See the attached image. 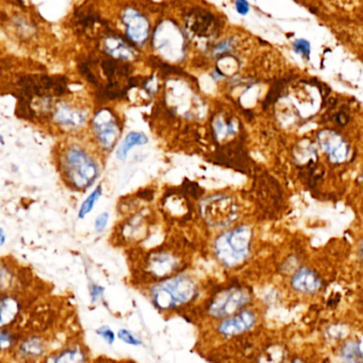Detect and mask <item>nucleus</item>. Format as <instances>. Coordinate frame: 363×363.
Listing matches in <instances>:
<instances>
[{"mask_svg": "<svg viewBox=\"0 0 363 363\" xmlns=\"http://www.w3.org/2000/svg\"><path fill=\"white\" fill-rule=\"evenodd\" d=\"M57 167L62 180L73 192H84L97 182L101 165L92 148L73 141L59 148Z\"/></svg>", "mask_w": 363, "mask_h": 363, "instance_id": "obj_1", "label": "nucleus"}, {"mask_svg": "<svg viewBox=\"0 0 363 363\" xmlns=\"http://www.w3.org/2000/svg\"><path fill=\"white\" fill-rule=\"evenodd\" d=\"M253 227L242 223L219 233L213 243V252L221 266L237 269L249 262L253 253Z\"/></svg>", "mask_w": 363, "mask_h": 363, "instance_id": "obj_2", "label": "nucleus"}, {"mask_svg": "<svg viewBox=\"0 0 363 363\" xmlns=\"http://www.w3.org/2000/svg\"><path fill=\"white\" fill-rule=\"evenodd\" d=\"M199 294L198 283L187 274L178 273L159 283L150 290L153 305L168 311L190 304Z\"/></svg>", "mask_w": 363, "mask_h": 363, "instance_id": "obj_3", "label": "nucleus"}, {"mask_svg": "<svg viewBox=\"0 0 363 363\" xmlns=\"http://www.w3.org/2000/svg\"><path fill=\"white\" fill-rule=\"evenodd\" d=\"M94 145L104 155L112 152L122 135V121L112 108H99L90 122Z\"/></svg>", "mask_w": 363, "mask_h": 363, "instance_id": "obj_4", "label": "nucleus"}, {"mask_svg": "<svg viewBox=\"0 0 363 363\" xmlns=\"http://www.w3.org/2000/svg\"><path fill=\"white\" fill-rule=\"evenodd\" d=\"M200 213L209 227L227 229L239 218L240 205L231 194H214L200 203Z\"/></svg>", "mask_w": 363, "mask_h": 363, "instance_id": "obj_5", "label": "nucleus"}, {"mask_svg": "<svg viewBox=\"0 0 363 363\" xmlns=\"http://www.w3.org/2000/svg\"><path fill=\"white\" fill-rule=\"evenodd\" d=\"M252 299V293L247 287L231 285L217 292L209 301L207 311L216 319H225L239 313Z\"/></svg>", "mask_w": 363, "mask_h": 363, "instance_id": "obj_6", "label": "nucleus"}, {"mask_svg": "<svg viewBox=\"0 0 363 363\" xmlns=\"http://www.w3.org/2000/svg\"><path fill=\"white\" fill-rule=\"evenodd\" d=\"M183 258L172 249H155L148 253L145 260V270L151 278L163 280L178 274Z\"/></svg>", "mask_w": 363, "mask_h": 363, "instance_id": "obj_7", "label": "nucleus"}, {"mask_svg": "<svg viewBox=\"0 0 363 363\" xmlns=\"http://www.w3.org/2000/svg\"><path fill=\"white\" fill-rule=\"evenodd\" d=\"M53 124L67 132L82 130L90 120V110L85 106L73 102H55L50 117Z\"/></svg>", "mask_w": 363, "mask_h": 363, "instance_id": "obj_8", "label": "nucleus"}, {"mask_svg": "<svg viewBox=\"0 0 363 363\" xmlns=\"http://www.w3.org/2000/svg\"><path fill=\"white\" fill-rule=\"evenodd\" d=\"M121 20L126 27V36L131 44L143 47L147 43L150 34V24L145 15L134 8H127Z\"/></svg>", "mask_w": 363, "mask_h": 363, "instance_id": "obj_9", "label": "nucleus"}, {"mask_svg": "<svg viewBox=\"0 0 363 363\" xmlns=\"http://www.w3.org/2000/svg\"><path fill=\"white\" fill-rule=\"evenodd\" d=\"M188 31L201 38H209L216 36L220 30V22L216 15L203 9H194L186 17Z\"/></svg>", "mask_w": 363, "mask_h": 363, "instance_id": "obj_10", "label": "nucleus"}, {"mask_svg": "<svg viewBox=\"0 0 363 363\" xmlns=\"http://www.w3.org/2000/svg\"><path fill=\"white\" fill-rule=\"evenodd\" d=\"M257 323V315L251 309H242L239 313L225 318L218 325V332L225 338L236 337L253 329Z\"/></svg>", "mask_w": 363, "mask_h": 363, "instance_id": "obj_11", "label": "nucleus"}, {"mask_svg": "<svg viewBox=\"0 0 363 363\" xmlns=\"http://www.w3.org/2000/svg\"><path fill=\"white\" fill-rule=\"evenodd\" d=\"M211 132L217 143H229L239 135V120L232 114L217 113L211 119Z\"/></svg>", "mask_w": 363, "mask_h": 363, "instance_id": "obj_12", "label": "nucleus"}, {"mask_svg": "<svg viewBox=\"0 0 363 363\" xmlns=\"http://www.w3.org/2000/svg\"><path fill=\"white\" fill-rule=\"evenodd\" d=\"M149 217L148 214H143V211L129 217L119 227V232L117 233L119 240L126 243L143 241L149 232Z\"/></svg>", "mask_w": 363, "mask_h": 363, "instance_id": "obj_13", "label": "nucleus"}, {"mask_svg": "<svg viewBox=\"0 0 363 363\" xmlns=\"http://www.w3.org/2000/svg\"><path fill=\"white\" fill-rule=\"evenodd\" d=\"M319 141L332 163L346 161L350 151L348 143L339 135L332 131H324L320 134Z\"/></svg>", "mask_w": 363, "mask_h": 363, "instance_id": "obj_14", "label": "nucleus"}, {"mask_svg": "<svg viewBox=\"0 0 363 363\" xmlns=\"http://www.w3.org/2000/svg\"><path fill=\"white\" fill-rule=\"evenodd\" d=\"M22 305L14 295L0 294V329H7L13 325L20 313Z\"/></svg>", "mask_w": 363, "mask_h": 363, "instance_id": "obj_15", "label": "nucleus"}, {"mask_svg": "<svg viewBox=\"0 0 363 363\" xmlns=\"http://www.w3.org/2000/svg\"><path fill=\"white\" fill-rule=\"evenodd\" d=\"M15 350L18 356L24 360L34 361L44 356L46 353V343L43 338L32 336L20 342Z\"/></svg>", "mask_w": 363, "mask_h": 363, "instance_id": "obj_16", "label": "nucleus"}, {"mask_svg": "<svg viewBox=\"0 0 363 363\" xmlns=\"http://www.w3.org/2000/svg\"><path fill=\"white\" fill-rule=\"evenodd\" d=\"M104 51L112 59H118L121 62L130 61L135 57V51L131 45L121 40L118 36H110L104 41Z\"/></svg>", "mask_w": 363, "mask_h": 363, "instance_id": "obj_17", "label": "nucleus"}, {"mask_svg": "<svg viewBox=\"0 0 363 363\" xmlns=\"http://www.w3.org/2000/svg\"><path fill=\"white\" fill-rule=\"evenodd\" d=\"M291 285L299 292L313 294V293L319 290L321 282L313 271L304 268L297 271V273L294 274L292 280H291Z\"/></svg>", "mask_w": 363, "mask_h": 363, "instance_id": "obj_18", "label": "nucleus"}, {"mask_svg": "<svg viewBox=\"0 0 363 363\" xmlns=\"http://www.w3.org/2000/svg\"><path fill=\"white\" fill-rule=\"evenodd\" d=\"M149 143V138L143 132H138V131H132L128 133L124 137V141H121L119 147L117 148L116 157L119 161H124L128 157L130 151H132L133 148L137 145H143Z\"/></svg>", "mask_w": 363, "mask_h": 363, "instance_id": "obj_19", "label": "nucleus"}, {"mask_svg": "<svg viewBox=\"0 0 363 363\" xmlns=\"http://www.w3.org/2000/svg\"><path fill=\"white\" fill-rule=\"evenodd\" d=\"M44 363H87V356L80 348H67L45 359Z\"/></svg>", "mask_w": 363, "mask_h": 363, "instance_id": "obj_20", "label": "nucleus"}, {"mask_svg": "<svg viewBox=\"0 0 363 363\" xmlns=\"http://www.w3.org/2000/svg\"><path fill=\"white\" fill-rule=\"evenodd\" d=\"M102 192H104V188H102L101 184H99V185L93 190V192L83 201L81 206H80L79 213H78L79 219H84L88 214L92 213L94 207H95L96 203L98 202L100 197L102 196Z\"/></svg>", "mask_w": 363, "mask_h": 363, "instance_id": "obj_21", "label": "nucleus"}, {"mask_svg": "<svg viewBox=\"0 0 363 363\" xmlns=\"http://www.w3.org/2000/svg\"><path fill=\"white\" fill-rule=\"evenodd\" d=\"M18 340L13 332L8 329H0V353H8L15 350Z\"/></svg>", "mask_w": 363, "mask_h": 363, "instance_id": "obj_22", "label": "nucleus"}, {"mask_svg": "<svg viewBox=\"0 0 363 363\" xmlns=\"http://www.w3.org/2000/svg\"><path fill=\"white\" fill-rule=\"evenodd\" d=\"M234 48H235V41L233 38H227L215 45L214 48L211 50V55L214 57H222L223 55L232 52Z\"/></svg>", "mask_w": 363, "mask_h": 363, "instance_id": "obj_23", "label": "nucleus"}, {"mask_svg": "<svg viewBox=\"0 0 363 363\" xmlns=\"http://www.w3.org/2000/svg\"><path fill=\"white\" fill-rule=\"evenodd\" d=\"M118 338L121 341L129 346H141V340L128 329H120L118 332Z\"/></svg>", "mask_w": 363, "mask_h": 363, "instance_id": "obj_24", "label": "nucleus"}, {"mask_svg": "<svg viewBox=\"0 0 363 363\" xmlns=\"http://www.w3.org/2000/svg\"><path fill=\"white\" fill-rule=\"evenodd\" d=\"M293 49H294L295 52L299 53L301 57H306V59H308L309 55H311V44H309L308 41H295L294 44H293Z\"/></svg>", "mask_w": 363, "mask_h": 363, "instance_id": "obj_25", "label": "nucleus"}, {"mask_svg": "<svg viewBox=\"0 0 363 363\" xmlns=\"http://www.w3.org/2000/svg\"><path fill=\"white\" fill-rule=\"evenodd\" d=\"M12 276L5 266H0V294L11 285Z\"/></svg>", "mask_w": 363, "mask_h": 363, "instance_id": "obj_26", "label": "nucleus"}, {"mask_svg": "<svg viewBox=\"0 0 363 363\" xmlns=\"http://www.w3.org/2000/svg\"><path fill=\"white\" fill-rule=\"evenodd\" d=\"M97 335L100 336L106 343L113 344L115 342V334L108 326H102V327L98 328Z\"/></svg>", "mask_w": 363, "mask_h": 363, "instance_id": "obj_27", "label": "nucleus"}, {"mask_svg": "<svg viewBox=\"0 0 363 363\" xmlns=\"http://www.w3.org/2000/svg\"><path fill=\"white\" fill-rule=\"evenodd\" d=\"M108 218H110V216H108V213H106V211L101 213V214L96 218L95 231L97 232V233H102V232L106 229V225H108Z\"/></svg>", "mask_w": 363, "mask_h": 363, "instance_id": "obj_28", "label": "nucleus"}, {"mask_svg": "<svg viewBox=\"0 0 363 363\" xmlns=\"http://www.w3.org/2000/svg\"><path fill=\"white\" fill-rule=\"evenodd\" d=\"M236 11L240 15H247L250 12V5L247 0H236L235 1Z\"/></svg>", "mask_w": 363, "mask_h": 363, "instance_id": "obj_29", "label": "nucleus"}, {"mask_svg": "<svg viewBox=\"0 0 363 363\" xmlns=\"http://www.w3.org/2000/svg\"><path fill=\"white\" fill-rule=\"evenodd\" d=\"M104 287L98 286V285H94V286L90 288V297H92V301H99V299H101L102 295H104Z\"/></svg>", "mask_w": 363, "mask_h": 363, "instance_id": "obj_30", "label": "nucleus"}, {"mask_svg": "<svg viewBox=\"0 0 363 363\" xmlns=\"http://www.w3.org/2000/svg\"><path fill=\"white\" fill-rule=\"evenodd\" d=\"M357 350H358V348H353V350H350V352L346 350V363H361L355 358V352H356Z\"/></svg>", "mask_w": 363, "mask_h": 363, "instance_id": "obj_31", "label": "nucleus"}, {"mask_svg": "<svg viewBox=\"0 0 363 363\" xmlns=\"http://www.w3.org/2000/svg\"><path fill=\"white\" fill-rule=\"evenodd\" d=\"M7 240V235H6L5 229L0 227V247H3Z\"/></svg>", "mask_w": 363, "mask_h": 363, "instance_id": "obj_32", "label": "nucleus"}, {"mask_svg": "<svg viewBox=\"0 0 363 363\" xmlns=\"http://www.w3.org/2000/svg\"><path fill=\"white\" fill-rule=\"evenodd\" d=\"M5 143V138H3V135L0 134V143Z\"/></svg>", "mask_w": 363, "mask_h": 363, "instance_id": "obj_33", "label": "nucleus"}]
</instances>
